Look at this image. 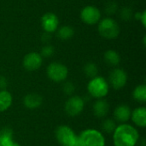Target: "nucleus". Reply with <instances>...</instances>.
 Wrapping results in <instances>:
<instances>
[{
  "instance_id": "412c9836",
  "label": "nucleus",
  "mask_w": 146,
  "mask_h": 146,
  "mask_svg": "<svg viewBox=\"0 0 146 146\" xmlns=\"http://www.w3.org/2000/svg\"><path fill=\"white\" fill-rule=\"evenodd\" d=\"M84 73L87 77L91 79L95 78L96 76H98V66L93 62H88L84 66Z\"/></svg>"
},
{
  "instance_id": "7c9ffc66",
  "label": "nucleus",
  "mask_w": 146,
  "mask_h": 146,
  "mask_svg": "<svg viewBox=\"0 0 146 146\" xmlns=\"http://www.w3.org/2000/svg\"><path fill=\"white\" fill-rule=\"evenodd\" d=\"M12 146H21V145H20L19 144H17V143H14V144H13V145H12Z\"/></svg>"
},
{
  "instance_id": "9b49d317",
  "label": "nucleus",
  "mask_w": 146,
  "mask_h": 146,
  "mask_svg": "<svg viewBox=\"0 0 146 146\" xmlns=\"http://www.w3.org/2000/svg\"><path fill=\"white\" fill-rule=\"evenodd\" d=\"M127 74L122 68H115L110 74V83L115 90H120L126 86Z\"/></svg>"
},
{
  "instance_id": "1a4fd4ad",
  "label": "nucleus",
  "mask_w": 146,
  "mask_h": 146,
  "mask_svg": "<svg viewBox=\"0 0 146 146\" xmlns=\"http://www.w3.org/2000/svg\"><path fill=\"white\" fill-rule=\"evenodd\" d=\"M41 27L45 33H55L59 26V19L55 13L47 12L41 17Z\"/></svg>"
},
{
  "instance_id": "dca6fc26",
  "label": "nucleus",
  "mask_w": 146,
  "mask_h": 146,
  "mask_svg": "<svg viewBox=\"0 0 146 146\" xmlns=\"http://www.w3.org/2000/svg\"><path fill=\"white\" fill-rule=\"evenodd\" d=\"M15 142L13 141V132L9 127H4L0 130V145L12 146Z\"/></svg>"
},
{
  "instance_id": "c85d7f7f",
  "label": "nucleus",
  "mask_w": 146,
  "mask_h": 146,
  "mask_svg": "<svg viewBox=\"0 0 146 146\" xmlns=\"http://www.w3.org/2000/svg\"><path fill=\"white\" fill-rule=\"evenodd\" d=\"M7 87V80L3 76H0V90H5Z\"/></svg>"
},
{
  "instance_id": "f8f14e48",
  "label": "nucleus",
  "mask_w": 146,
  "mask_h": 146,
  "mask_svg": "<svg viewBox=\"0 0 146 146\" xmlns=\"http://www.w3.org/2000/svg\"><path fill=\"white\" fill-rule=\"evenodd\" d=\"M131 114L132 111L130 108L126 104H121L115 108L114 111V117L117 122L124 124L125 122L129 121V119L131 118Z\"/></svg>"
},
{
  "instance_id": "2eb2a0df",
  "label": "nucleus",
  "mask_w": 146,
  "mask_h": 146,
  "mask_svg": "<svg viewBox=\"0 0 146 146\" xmlns=\"http://www.w3.org/2000/svg\"><path fill=\"white\" fill-rule=\"evenodd\" d=\"M43 102V98L40 95L36 93H30L25 96L23 99V104L25 107L30 110H34L38 108Z\"/></svg>"
},
{
  "instance_id": "0eeeda50",
  "label": "nucleus",
  "mask_w": 146,
  "mask_h": 146,
  "mask_svg": "<svg viewBox=\"0 0 146 146\" xmlns=\"http://www.w3.org/2000/svg\"><path fill=\"white\" fill-rule=\"evenodd\" d=\"M101 11L94 5L84 7L80 11L81 21L87 25H95L101 20Z\"/></svg>"
},
{
  "instance_id": "20e7f679",
  "label": "nucleus",
  "mask_w": 146,
  "mask_h": 146,
  "mask_svg": "<svg viewBox=\"0 0 146 146\" xmlns=\"http://www.w3.org/2000/svg\"><path fill=\"white\" fill-rule=\"evenodd\" d=\"M87 90L92 97L98 99L103 98L109 92V84L104 77L96 76L89 81Z\"/></svg>"
},
{
  "instance_id": "2f4dec72",
  "label": "nucleus",
  "mask_w": 146,
  "mask_h": 146,
  "mask_svg": "<svg viewBox=\"0 0 146 146\" xmlns=\"http://www.w3.org/2000/svg\"><path fill=\"white\" fill-rule=\"evenodd\" d=\"M0 146H1V145H0Z\"/></svg>"
},
{
  "instance_id": "cd10ccee",
  "label": "nucleus",
  "mask_w": 146,
  "mask_h": 146,
  "mask_svg": "<svg viewBox=\"0 0 146 146\" xmlns=\"http://www.w3.org/2000/svg\"><path fill=\"white\" fill-rule=\"evenodd\" d=\"M50 39H51V33H45L44 32V33H43L42 36H41L42 42H44V43H45L47 44H48V43H49V41Z\"/></svg>"
},
{
  "instance_id": "a878e982",
  "label": "nucleus",
  "mask_w": 146,
  "mask_h": 146,
  "mask_svg": "<svg viewBox=\"0 0 146 146\" xmlns=\"http://www.w3.org/2000/svg\"><path fill=\"white\" fill-rule=\"evenodd\" d=\"M134 17L136 20L139 21L142 24V26L144 27H145L146 26V11L144 10L142 12H137L134 14Z\"/></svg>"
},
{
  "instance_id": "a211bd4d",
  "label": "nucleus",
  "mask_w": 146,
  "mask_h": 146,
  "mask_svg": "<svg viewBox=\"0 0 146 146\" xmlns=\"http://www.w3.org/2000/svg\"><path fill=\"white\" fill-rule=\"evenodd\" d=\"M104 62L110 66H117L121 62V56L119 53L114 50H107L104 55Z\"/></svg>"
},
{
  "instance_id": "6ab92c4d",
  "label": "nucleus",
  "mask_w": 146,
  "mask_h": 146,
  "mask_svg": "<svg viewBox=\"0 0 146 146\" xmlns=\"http://www.w3.org/2000/svg\"><path fill=\"white\" fill-rule=\"evenodd\" d=\"M56 36L61 40H68L71 38L74 34V29L71 26H62L59 28H57Z\"/></svg>"
},
{
  "instance_id": "f03ea898",
  "label": "nucleus",
  "mask_w": 146,
  "mask_h": 146,
  "mask_svg": "<svg viewBox=\"0 0 146 146\" xmlns=\"http://www.w3.org/2000/svg\"><path fill=\"white\" fill-rule=\"evenodd\" d=\"M104 135L95 129H86L78 136L77 146H104Z\"/></svg>"
},
{
  "instance_id": "f257e3e1",
  "label": "nucleus",
  "mask_w": 146,
  "mask_h": 146,
  "mask_svg": "<svg viewBox=\"0 0 146 146\" xmlns=\"http://www.w3.org/2000/svg\"><path fill=\"white\" fill-rule=\"evenodd\" d=\"M139 139L138 130L129 124H121L116 127L113 133L115 146H135Z\"/></svg>"
},
{
  "instance_id": "aec40b11",
  "label": "nucleus",
  "mask_w": 146,
  "mask_h": 146,
  "mask_svg": "<svg viewBox=\"0 0 146 146\" xmlns=\"http://www.w3.org/2000/svg\"><path fill=\"white\" fill-rule=\"evenodd\" d=\"M133 98L139 103L146 102V86L145 85H139L136 86L133 93Z\"/></svg>"
},
{
  "instance_id": "ddd939ff",
  "label": "nucleus",
  "mask_w": 146,
  "mask_h": 146,
  "mask_svg": "<svg viewBox=\"0 0 146 146\" xmlns=\"http://www.w3.org/2000/svg\"><path fill=\"white\" fill-rule=\"evenodd\" d=\"M133 123L139 127H146V109L145 107H139L135 109L132 114L131 118Z\"/></svg>"
},
{
  "instance_id": "f3484780",
  "label": "nucleus",
  "mask_w": 146,
  "mask_h": 146,
  "mask_svg": "<svg viewBox=\"0 0 146 146\" xmlns=\"http://www.w3.org/2000/svg\"><path fill=\"white\" fill-rule=\"evenodd\" d=\"M12 96L6 90H0V112L7 110L12 104Z\"/></svg>"
},
{
  "instance_id": "4468645a",
  "label": "nucleus",
  "mask_w": 146,
  "mask_h": 146,
  "mask_svg": "<svg viewBox=\"0 0 146 146\" xmlns=\"http://www.w3.org/2000/svg\"><path fill=\"white\" fill-rule=\"evenodd\" d=\"M110 110L109 103L103 98L98 99L93 105V113L98 118H104L107 115Z\"/></svg>"
},
{
  "instance_id": "393cba45",
  "label": "nucleus",
  "mask_w": 146,
  "mask_h": 146,
  "mask_svg": "<svg viewBox=\"0 0 146 146\" xmlns=\"http://www.w3.org/2000/svg\"><path fill=\"white\" fill-rule=\"evenodd\" d=\"M55 52V49L52 45L50 44H45L42 49L41 52L39 53L42 57H50L52 56Z\"/></svg>"
},
{
  "instance_id": "9d476101",
  "label": "nucleus",
  "mask_w": 146,
  "mask_h": 146,
  "mask_svg": "<svg viewBox=\"0 0 146 146\" xmlns=\"http://www.w3.org/2000/svg\"><path fill=\"white\" fill-rule=\"evenodd\" d=\"M43 63V57L38 52H29L27 53L22 61L23 67L27 71H35L38 69Z\"/></svg>"
},
{
  "instance_id": "423d86ee",
  "label": "nucleus",
  "mask_w": 146,
  "mask_h": 146,
  "mask_svg": "<svg viewBox=\"0 0 146 146\" xmlns=\"http://www.w3.org/2000/svg\"><path fill=\"white\" fill-rule=\"evenodd\" d=\"M47 76L50 80H51L54 82H62L64 81L68 74V69L66 65L54 62L49 64L47 67Z\"/></svg>"
},
{
  "instance_id": "b1692460",
  "label": "nucleus",
  "mask_w": 146,
  "mask_h": 146,
  "mask_svg": "<svg viewBox=\"0 0 146 146\" xmlns=\"http://www.w3.org/2000/svg\"><path fill=\"white\" fill-rule=\"evenodd\" d=\"M104 11L108 15H115L118 11V5L115 2H109L104 7Z\"/></svg>"
},
{
  "instance_id": "bb28decb",
  "label": "nucleus",
  "mask_w": 146,
  "mask_h": 146,
  "mask_svg": "<svg viewBox=\"0 0 146 146\" xmlns=\"http://www.w3.org/2000/svg\"><path fill=\"white\" fill-rule=\"evenodd\" d=\"M63 92L66 93V94H72L74 92V86L73 83L71 82H67L63 85Z\"/></svg>"
},
{
  "instance_id": "39448f33",
  "label": "nucleus",
  "mask_w": 146,
  "mask_h": 146,
  "mask_svg": "<svg viewBox=\"0 0 146 146\" xmlns=\"http://www.w3.org/2000/svg\"><path fill=\"white\" fill-rule=\"evenodd\" d=\"M55 134L57 142L62 146H77L78 136L68 126H59Z\"/></svg>"
},
{
  "instance_id": "4be33fe9",
  "label": "nucleus",
  "mask_w": 146,
  "mask_h": 146,
  "mask_svg": "<svg viewBox=\"0 0 146 146\" xmlns=\"http://www.w3.org/2000/svg\"><path fill=\"white\" fill-rule=\"evenodd\" d=\"M116 123L114 120L112 119H107L105 120L103 124H102V128H103V131L105 132L106 133H113L116 128Z\"/></svg>"
},
{
  "instance_id": "c756f323",
  "label": "nucleus",
  "mask_w": 146,
  "mask_h": 146,
  "mask_svg": "<svg viewBox=\"0 0 146 146\" xmlns=\"http://www.w3.org/2000/svg\"><path fill=\"white\" fill-rule=\"evenodd\" d=\"M145 40H146V37H145V36H144V38H143V42H144V46H145Z\"/></svg>"
},
{
  "instance_id": "7ed1b4c3",
  "label": "nucleus",
  "mask_w": 146,
  "mask_h": 146,
  "mask_svg": "<svg viewBox=\"0 0 146 146\" xmlns=\"http://www.w3.org/2000/svg\"><path fill=\"white\" fill-rule=\"evenodd\" d=\"M98 30L99 34L106 39H115L120 34V27L115 20L106 17L98 22Z\"/></svg>"
},
{
  "instance_id": "5701e85b",
  "label": "nucleus",
  "mask_w": 146,
  "mask_h": 146,
  "mask_svg": "<svg viewBox=\"0 0 146 146\" xmlns=\"http://www.w3.org/2000/svg\"><path fill=\"white\" fill-rule=\"evenodd\" d=\"M133 11L129 7H124L120 10V17L124 21H129L133 17Z\"/></svg>"
},
{
  "instance_id": "6e6552de",
  "label": "nucleus",
  "mask_w": 146,
  "mask_h": 146,
  "mask_svg": "<svg viewBox=\"0 0 146 146\" xmlns=\"http://www.w3.org/2000/svg\"><path fill=\"white\" fill-rule=\"evenodd\" d=\"M85 108V101L79 96H74L68 98L65 104V111L69 116L80 115Z\"/></svg>"
}]
</instances>
